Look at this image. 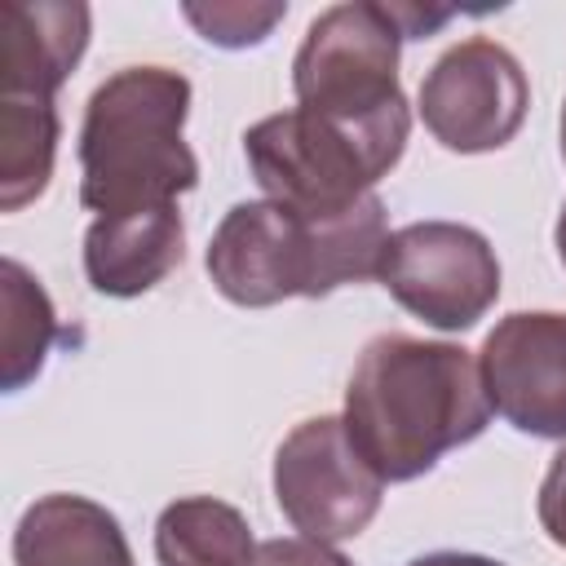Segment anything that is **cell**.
I'll list each match as a JSON object with an SVG mask.
<instances>
[{"label": "cell", "instance_id": "1", "mask_svg": "<svg viewBox=\"0 0 566 566\" xmlns=\"http://www.w3.org/2000/svg\"><path fill=\"white\" fill-rule=\"evenodd\" d=\"M340 420L385 482H411L491 424V398L464 345L385 332L363 345Z\"/></svg>", "mask_w": 566, "mask_h": 566}, {"label": "cell", "instance_id": "2", "mask_svg": "<svg viewBox=\"0 0 566 566\" xmlns=\"http://www.w3.org/2000/svg\"><path fill=\"white\" fill-rule=\"evenodd\" d=\"M385 239L380 195H367L332 217H310L274 199H248L221 217L203 265L230 305L265 310L287 296H327L340 283L376 279Z\"/></svg>", "mask_w": 566, "mask_h": 566}, {"label": "cell", "instance_id": "3", "mask_svg": "<svg viewBox=\"0 0 566 566\" xmlns=\"http://www.w3.org/2000/svg\"><path fill=\"white\" fill-rule=\"evenodd\" d=\"M190 80L168 66H124L106 75L80 124V203L97 217L168 208L195 190L199 159L181 128Z\"/></svg>", "mask_w": 566, "mask_h": 566}, {"label": "cell", "instance_id": "4", "mask_svg": "<svg viewBox=\"0 0 566 566\" xmlns=\"http://www.w3.org/2000/svg\"><path fill=\"white\" fill-rule=\"evenodd\" d=\"M411 111L380 119H332L305 106L256 119L243 133V155L265 199L310 217H332L367 195L402 159Z\"/></svg>", "mask_w": 566, "mask_h": 566}, {"label": "cell", "instance_id": "5", "mask_svg": "<svg viewBox=\"0 0 566 566\" xmlns=\"http://www.w3.org/2000/svg\"><path fill=\"white\" fill-rule=\"evenodd\" d=\"M402 40L407 35L389 4L345 0L323 9L292 57L296 106L349 124L407 111L398 88Z\"/></svg>", "mask_w": 566, "mask_h": 566}, {"label": "cell", "instance_id": "6", "mask_svg": "<svg viewBox=\"0 0 566 566\" xmlns=\"http://www.w3.org/2000/svg\"><path fill=\"white\" fill-rule=\"evenodd\" d=\"M376 279L438 332H469L500 296V261L482 230L460 221H411L389 230Z\"/></svg>", "mask_w": 566, "mask_h": 566}, {"label": "cell", "instance_id": "7", "mask_svg": "<svg viewBox=\"0 0 566 566\" xmlns=\"http://www.w3.org/2000/svg\"><path fill=\"white\" fill-rule=\"evenodd\" d=\"M274 500L305 539L340 544L371 526L385 478L363 460L340 416H310L274 451Z\"/></svg>", "mask_w": 566, "mask_h": 566}, {"label": "cell", "instance_id": "8", "mask_svg": "<svg viewBox=\"0 0 566 566\" xmlns=\"http://www.w3.org/2000/svg\"><path fill=\"white\" fill-rule=\"evenodd\" d=\"M531 106L522 62L486 35L451 44L420 80V119L438 146L455 155H486L517 137Z\"/></svg>", "mask_w": 566, "mask_h": 566}, {"label": "cell", "instance_id": "9", "mask_svg": "<svg viewBox=\"0 0 566 566\" xmlns=\"http://www.w3.org/2000/svg\"><path fill=\"white\" fill-rule=\"evenodd\" d=\"M491 411L517 433L566 438V314L517 310L504 314L478 354Z\"/></svg>", "mask_w": 566, "mask_h": 566}, {"label": "cell", "instance_id": "10", "mask_svg": "<svg viewBox=\"0 0 566 566\" xmlns=\"http://www.w3.org/2000/svg\"><path fill=\"white\" fill-rule=\"evenodd\" d=\"M93 13L80 0H9L0 9V93L53 97L88 49Z\"/></svg>", "mask_w": 566, "mask_h": 566}, {"label": "cell", "instance_id": "11", "mask_svg": "<svg viewBox=\"0 0 566 566\" xmlns=\"http://www.w3.org/2000/svg\"><path fill=\"white\" fill-rule=\"evenodd\" d=\"M186 256V226L177 203L124 212V217H93L84 230V274L102 296H142L164 283Z\"/></svg>", "mask_w": 566, "mask_h": 566}, {"label": "cell", "instance_id": "12", "mask_svg": "<svg viewBox=\"0 0 566 566\" xmlns=\"http://www.w3.org/2000/svg\"><path fill=\"white\" fill-rule=\"evenodd\" d=\"M13 566H133V548L111 509L88 495L53 491L18 517Z\"/></svg>", "mask_w": 566, "mask_h": 566}, {"label": "cell", "instance_id": "13", "mask_svg": "<svg viewBox=\"0 0 566 566\" xmlns=\"http://www.w3.org/2000/svg\"><path fill=\"white\" fill-rule=\"evenodd\" d=\"M159 566H252L256 539L248 517L217 495L172 500L155 522Z\"/></svg>", "mask_w": 566, "mask_h": 566}, {"label": "cell", "instance_id": "14", "mask_svg": "<svg viewBox=\"0 0 566 566\" xmlns=\"http://www.w3.org/2000/svg\"><path fill=\"white\" fill-rule=\"evenodd\" d=\"M57 106L53 97L0 93V208L18 212L44 195L57 159Z\"/></svg>", "mask_w": 566, "mask_h": 566}, {"label": "cell", "instance_id": "15", "mask_svg": "<svg viewBox=\"0 0 566 566\" xmlns=\"http://www.w3.org/2000/svg\"><path fill=\"white\" fill-rule=\"evenodd\" d=\"M0 305H4V318H0L4 376L0 380H4V394H18L40 376V367L57 340V314H53V301L40 287V279L27 274V265L13 256H4V265H0Z\"/></svg>", "mask_w": 566, "mask_h": 566}, {"label": "cell", "instance_id": "16", "mask_svg": "<svg viewBox=\"0 0 566 566\" xmlns=\"http://www.w3.org/2000/svg\"><path fill=\"white\" fill-rule=\"evenodd\" d=\"M181 13H186V22L208 44L248 49V44H261L287 18V4H279V0H270V4H256V0H212V4H181Z\"/></svg>", "mask_w": 566, "mask_h": 566}, {"label": "cell", "instance_id": "17", "mask_svg": "<svg viewBox=\"0 0 566 566\" xmlns=\"http://www.w3.org/2000/svg\"><path fill=\"white\" fill-rule=\"evenodd\" d=\"M252 566H354L345 553H336V544H318L305 535H287V539H265L256 544V562Z\"/></svg>", "mask_w": 566, "mask_h": 566}, {"label": "cell", "instance_id": "18", "mask_svg": "<svg viewBox=\"0 0 566 566\" xmlns=\"http://www.w3.org/2000/svg\"><path fill=\"white\" fill-rule=\"evenodd\" d=\"M535 513H539L544 535H548L557 548H566V447L548 460V473H544V482H539Z\"/></svg>", "mask_w": 566, "mask_h": 566}, {"label": "cell", "instance_id": "19", "mask_svg": "<svg viewBox=\"0 0 566 566\" xmlns=\"http://www.w3.org/2000/svg\"><path fill=\"white\" fill-rule=\"evenodd\" d=\"M389 9H394V18H398L407 40H424L429 31L451 22V13H455V9H420V4H389Z\"/></svg>", "mask_w": 566, "mask_h": 566}, {"label": "cell", "instance_id": "20", "mask_svg": "<svg viewBox=\"0 0 566 566\" xmlns=\"http://www.w3.org/2000/svg\"><path fill=\"white\" fill-rule=\"evenodd\" d=\"M407 566H504L495 557H482V553H460V548H438V553H424V557H411Z\"/></svg>", "mask_w": 566, "mask_h": 566}, {"label": "cell", "instance_id": "21", "mask_svg": "<svg viewBox=\"0 0 566 566\" xmlns=\"http://www.w3.org/2000/svg\"><path fill=\"white\" fill-rule=\"evenodd\" d=\"M553 239H557V256H562V265H566V208H562V217H557V230H553Z\"/></svg>", "mask_w": 566, "mask_h": 566}, {"label": "cell", "instance_id": "22", "mask_svg": "<svg viewBox=\"0 0 566 566\" xmlns=\"http://www.w3.org/2000/svg\"><path fill=\"white\" fill-rule=\"evenodd\" d=\"M562 159H566V102H562Z\"/></svg>", "mask_w": 566, "mask_h": 566}]
</instances>
